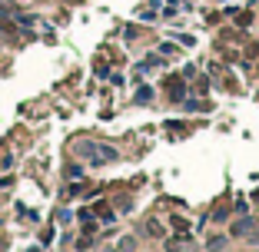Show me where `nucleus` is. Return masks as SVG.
Listing matches in <instances>:
<instances>
[{
  "label": "nucleus",
  "mask_w": 259,
  "mask_h": 252,
  "mask_svg": "<svg viewBox=\"0 0 259 252\" xmlns=\"http://www.w3.org/2000/svg\"><path fill=\"white\" fill-rule=\"evenodd\" d=\"M150 97H153V93H150V87H143V90H140V93H136V100H140V103H147Z\"/></svg>",
  "instance_id": "12"
},
{
  "label": "nucleus",
  "mask_w": 259,
  "mask_h": 252,
  "mask_svg": "<svg viewBox=\"0 0 259 252\" xmlns=\"http://www.w3.org/2000/svg\"><path fill=\"white\" fill-rule=\"evenodd\" d=\"M180 246H183V242H180V239H169V242H166V252H183V249H180Z\"/></svg>",
  "instance_id": "11"
},
{
  "label": "nucleus",
  "mask_w": 259,
  "mask_h": 252,
  "mask_svg": "<svg viewBox=\"0 0 259 252\" xmlns=\"http://www.w3.org/2000/svg\"><path fill=\"white\" fill-rule=\"evenodd\" d=\"M136 249V239H133V236H126V239H120V249H116V252H133Z\"/></svg>",
  "instance_id": "8"
},
{
  "label": "nucleus",
  "mask_w": 259,
  "mask_h": 252,
  "mask_svg": "<svg viewBox=\"0 0 259 252\" xmlns=\"http://www.w3.org/2000/svg\"><path fill=\"white\" fill-rule=\"evenodd\" d=\"M147 232H150V236H163L166 229H163V226H159L156 219H150V222H147Z\"/></svg>",
  "instance_id": "9"
},
{
  "label": "nucleus",
  "mask_w": 259,
  "mask_h": 252,
  "mask_svg": "<svg viewBox=\"0 0 259 252\" xmlns=\"http://www.w3.org/2000/svg\"><path fill=\"white\" fill-rule=\"evenodd\" d=\"M67 179H83V169L80 166H67Z\"/></svg>",
  "instance_id": "10"
},
{
  "label": "nucleus",
  "mask_w": 259,
  "mask_h": 252,
  "mask_svg": "<svg viewBox=\"0 0 259 252\" xmlns=\"http://www.w3.org/2000/svg\"><path fill=\"white\" fill-rule=\"evenodd\" d=\"M206 246H209V252H219V249L226 246V236H213V239L206 242Z\"/></svg>",
  "instance_id": "7"
},
{
  "label": "nucleus",
  "mask_w": 259,
  "mask_h": 252,
  "mask_svg": "<svg viewBox=\"0 0 259 252\" xmlns=\"http://www.w3.org/2000/svg\"><path fill=\"white\" fill-rule=\"evenodd\" d=\"M229 13H233V17H236V23H239V27H249V23H253V13H249V10H229Z\"/></svg>",
  "instance_id": "5"
},
{
  "label": "nucleus",
  "mask_w": 259,
  "mask_h": 252,
  "mask_svg": "<svg viewBox=\"0 0 259 252\" xmlns=\"http://www.w3.org/2000/svg\"><path fill=\"white\" fill-rule=\"evenodd\" d=\"M256 232V219H239L233 222V236H253Z\"/></svg>",
  "instance_id": "3"
},
{
  "label": "nucleus",
  "mask_w": 259,
  "mask_h": 252,
  "mask_svg": "<svg viewBox=\"0 0 259 252\" xmlns=\"http://www.w3.org/2000/svg\"><path fill=\"white\" fill-rule=\"evenodd\" d=\"M229 212H233V206L223 199V202H216V209H213V216H209V219H213V222H226V219H229Z\"/></svg>",
  "instance_id": "4"
},
{
  "label": "nucleus",
  "mask_w": 259,
  "mask_h": 252,
  "mask_svg": "<svg viewBox=\"0 0 259 252\" xmlns=\"http://www.w3.org/2000/svg\"><path fill=\"white\" fill-rule=\"evenodd\" d=\"M166 90H169V100H173V103H183V100H186V83H183V77H166Z\"/></svg>",
  "instance_id": "1"
},
{
  "label": "nucleus",
  "mask_w": 259,
  "mask_h": 252,
  "mask_svg": "<svg viewBox=\"0 0 259 252\" xmlns=\"http://www.w3.org/2000/svg\"><path fill=\"white\" fill-rule=\"evenodd\" d=\"M93 216H97V219H100L103 226H110V222L116 219V212H113V209L106 206V202H93Z\"/></svg>",
  "instance_id": "2"
},
{
  "label": "nucleus",
  "mask_w": 259,
  "mask_h": 252,
  "mask_svg": "<svg viewBox=\"0 0 259 252\" xmlns=\"http://www.w3.org/2000/svg\"><path fill=\"white\" fill-rule=\"evenodd\" d=\"M169 222H173V229H176V232H183V236L190 232V222L183 219V216H173V219H169Z\"/></svg>",
  "instance_id": "6"
}]
</instances>
